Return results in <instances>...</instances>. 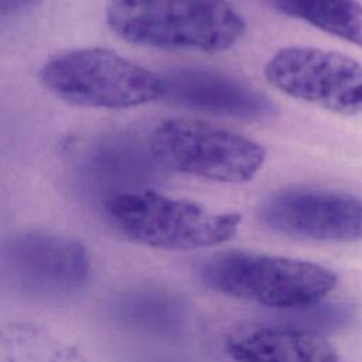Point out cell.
I'll return each mask as SVG.
<instances>
[{
	"label": "cell",
	"mask_w": 362,
	"mask_h": 362,
	"mask_svg": "<svg viewBox=\"0 0 362 362\" xmlns=\"http://www.w3.org/2000/svg\"><path fill=\"white\" fill-rule=\"evenodd\" d=\"M106 222L123 238L156 249L191 250L229 240L240 225L236 212H215L151 188L115 195L100 204Z\"/></svg>",
	"instance_id": "2"
},
{
	"label": "cell",
	"mask_w": 362,
	"mask_h": 362,
	"mask_svg": "<svg viewBox=\"0 0 362 362\" xmlns=\"http://www.w3.org/2000/svg\"><path fill=\"white\" fill-rule=\"evenodd\" d=\"M263 72L293 99L339 116H362V64L348 55L291 45L276 51Z\"/></svg>",
	"instance_id": "7"
},
{
	"label": "cell",
	"mask_w": 362,
	"mask_h": 362,
	"mask_svg": "<svg viewBox=\"0 0 362 362\" xmlns=\"http://www.w3.org/2000/svg\"><path fill=\"white\" fill-rule=\"evenodd\" d=\"M148 143L164 170L218 182H247L266 160V148L257 141L201 120H163Z\"/></svg>",
	"instance_id": "5"
},
{
	"label": "cell",
	"mask_w": 362,
	"mask_h": 362,
	"mask_svg": "<svg viewBox=\"0 0 362 362\" xmlns=\"http://www.w3.org/2000/svg\"><path fill=\"white\" fill-rule=\"evenodd\" d=\"M106 317L127 331L175 337L187 322L182 300L160 288H133L113 296L105 308Z\"/></svg>",
	"instance_id": "12"
},
{
	"label": "cell",
	"mask_w": 362,
	"mask_h": 362,
	"mask_svg": "<svg viewBox=\"0 0 362 362\" xmlns=\"http://www.w3.org/2000/svg\"><path fill=\"white\" fill-rule=\"evenodd\" d=\"M257 216L264 228L288 238L334 243L362 239V198L345 191L284 188L260 204Z\"/></svg>",
	"instance_id": "8"
},
{
	"label": "cell",
	"mask_w": 362,
	"mask_h": 362,
	"mask_svg": "<svg viewBox=\"0 0 362 362\" xmlns=\"http://www.w3.org/2000/svg\"><path fill=\"white\" fill-rule=\"evenodd\" d=\"M163 170L150 143L132 133L100 136L75 161L78 187L100 204L119 194L148 189Z\"/></svg>",
	"instance_id": "9"
},
{
	"label": "cell",
	"mask_w": 362,
	"mask_h": 362,
	"mask_svg": "<svg viewBox=\"0 0 362 362\" xmlns=\"http://www.w3.org/2000/svg\"><path fill=\"white\" fill-rule=\"evenodd\" d=\"M106 21L133 45L208 54L232 48L246 30L228 0H109Z\"/></svg>",
	"instance_id": "1"
},
{
	"label": "cell",
	"mask_w": 362,
	"mask_h": 362,
	"mask_svg": "<svg viewBox=\"0 0 362 362\" xmlns=\"http://www.w3.org/2000/svg\"><path fill=\"white\" fill-rule=\"evenodd\" d=\"M38 76L48 92L74 106L119 110L163 98L161 75L102 47L58 52Z\"/></svg>",
	"instance_id": "3"
},
{
	"label": "cell",
	"mask_w": 362,
	"mask_h": 362,
	"mask_svg": "<svg viewBox=\"0 0 362 362\" xmlns=\"http://www.w3.org/2000/svg\"><path fill=\"white\" fill-rule=\"evenodd\" d=\"M0 362H90L76 346L33 321H10L0 332Z\"/></svg>",
	"instance_id": "13"
},
{
	"label": "cell",
	"mask_w": 362,
	"mask_h": 362,
	"mask_svg": "<svg viewBox=\"0 0 362 362\" xmlns=\"http://www.w3.org/2000/svg\"><path fill=\"white\" fill-rule=\"evenodd\" d=\"M167 103L242 120H262L276 113L274 103L246 82L208 68L180 66L161 75Z\"/></svg>",
	"instance_id": "10"
},
{
	"label": "cell",
	"mask_w": 362,
	"mask_h": 362,
	"mask_svg": "<svg viewBox=\"0 0 362 362\" xmlns=\"http://www.w3.org/2000/svg\"><path fill=\"white\" fill-rule=\"evenodd\" d=\"M267 3L284 16L362 48V3L358 0H267Z\"/></svg>",
	"instance_id": "14"
},
{
	"label": "cell",
	"mask_w": 362,
	"mask_h": 362,
	"mask_svg": "<svg viewBox=\"0 0 362 362\" xmlns=\"http://www.w3.org/2000/svg\"><path fill=\"white\" fill-rule=\"evenodd\" d=\"M41 0H0V14L3 18L20 16L33 7H35Z\"/></svg>",
	"instance_id": "16"
},
{
	"label": "cell",
	"mask_w": 362,
	"mask_h": 362,
	"mask_svg": "<svg viewBox=\"0 0 362 362\" xmlns=\"http://www.w3.org/2000/svg\"><path fill=\"white\" fill-rule=\"evenodd\" d=\"M223 348L235 362H338L322 335L287 324H239L225 335Z\"/></svg>",
	"instance_id": "11"
},
{
	"label": "cell",
	"mask_w": 362,
	"mask_h": 362,
	"mask_svg": "<svg viewBox=\"0 0 362 362\" xmlns=\"http://www.w3.org/2000/svg\"><path fill=\"white\" fill-rule=\"evenodd\" d=\"M205 286L239 300L283 311L321 301L338 283L321 264L252 252H226L201 270Z\"/></svg>",
	"instance_id": "4"
},
{
	"label": "cell",
	"mask_w": 362,
	"mask_h": 362,
	"mask_svg": "<svg viewBox=\"0 0 362 362\" xmlns=\"http://www.w3.org/2000/svg\"><path fill=\"white\" fill-rule=\"evenodd\" d=\"M354 318L355 310L349 304L317 301L307 307L288 310L283 324L321 335L348 327Z\"/></svg>",
	"instance_id": "15"
},
{
	"label": "cell",
	"mask_w": 362,
	"mask_h": 362,
	"mask_svg": "<svg viewBox=\"0 0 362 362\" xmlns=\"http://www.w3.org/2000/svg\"><path fill=\"white\" fill-rule=\"evenodd\" d=\"M90 259L76 239L48 230H20L1 246L0 279L8 291L31 300H59L88 283Z\"/></svg>",
	"instance_id": "6"
}]
</instances>
